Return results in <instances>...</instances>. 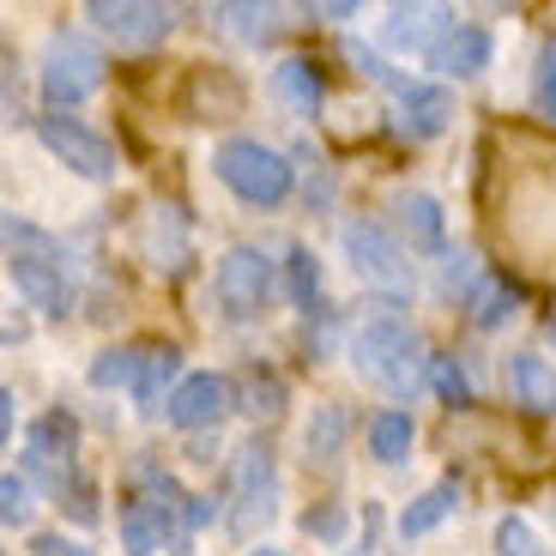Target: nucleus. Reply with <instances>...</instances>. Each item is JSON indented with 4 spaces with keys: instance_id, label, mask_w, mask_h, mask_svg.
I'll return each mask as SVG.
<instances>
[{
    "instance_id": "nucleus-1",
    "label": "nucleus",
    "mask_w": 556,
    "mask_h": 556,
    "mask_svg": "<svg viewBox=\"0 0 556 556\" xmlns=\"http://www.w3.org/2000/svg\"><path fill=\"white\" fill-rule=\"evenodd\" d=\"M351 363H357V376L369 381V388H381L388 400H412L417 388H424V376L435 369L430 345H424V333L417 327H405L400 315H369L351 333Z\"/></svg>"
},
{
    "instance_id": "nucleus-2",
    "label": "nucleus",
    "mask_w": 556,
    "mask_h": 556,
    "mask_svg": "<svg viewBox=\"0 0 556 556\" xmlns=\"http://www.w3.org/2000/svg\"><path fill=\"white\" fill-rule=\"evenodd\" d=\"M7 278H13V291L25 296L30 308H42L49 320H67L73 303H79L61 242L49 237L42 224L18 218V212H7Z\"/></svg>"
},
{
    "instance_id": "nucleus-3",
    "label": "nucleus",
    "mask_w": 556,
    "mask_h": 556,
    "mask_svg": "<svg viewBox=\"0 0 556 556\" xmlns=\"http://www.w3.org/2000/svg\"><path fill=\"white\" fill-rule=\"evenodd\" d=\"M212 169H218V181L230 188V194L242 200V206L254 212H273L291 200L296 188V169L285 152H273V146H261V139L237 134V139H218V152H212Z\"/></svg>"
},
{
    "instance_id": "nucleus-4",
    "label": "nucleus",
    "mask_w": 556,
    "mask_h": 556,
    "mask_svg": "<svg viewBox=\"0 0 556 556\" xmlns=\"http://www.w3.org/2000/svg\"><path fill=\"white\" fill-rule=\"evenodd\" d=\"M351 61H357V67L369 73L376 85H388V98H393V110H400L405 134L435 139V134H447V127H454V91H447V85L412 79V73L388 67V61H381L376 49H363V42H351Z\"/></svg>"
},
{
    "instance_id": "nucleus-5",
    "label": "nucleus",
    "mask_w": 556,
    "mask_h": 556,
    "mask_svg": "<svg viewBox=\"0 0 556 556\" xmlns=\"http://www.w3.org/2000/svg\"><path fill=\"white\" fill-rule=\"evenodd\" d=\"M103 73H110V61H103L98 42L79 37V30H55L49 49H42L37 85H42V98H49V110L61 115V110H79L85 98H98Z\"/></svg>"
},
{
    "instance_id": "nucleus-6",
    "label": "nucleus",
    "mask_w": 556,
    "mask_h": 556,
    "mask_svg": "<svg viewBox=\"0 0 556 556\" xmlns=\"http://www.w3.org/2000/svg\"><path fill=\"white\" fill-rule=\"evenodd\" d=\"M339 249H345L351 273H357L363 285H376L381 296H412V261H405V242L393 237L388 224L345 218L339 224Z\"/></svg>"
},
{
    "instance_id": "nucleus-7",
    "label": "nucleus",
    "mask_w": 556,
    "mask_h": 556,
    "mask_svg": "<svg viewBox=\"0 0 556 556\" xmlns=\"http://www.w3.org/2000/svg\"><path fill=\"white\" fill-rule=\"evenodd\" d=\"M278 291V261H266L261 249H249V242H237V249H224L218 273H212V303H218L224 320H261L266 303H273Z\"/></svg>"
},
{
    "instance_id": "nucleus-8",
    "label": "nucleus",
    "mask_w": 556,
    "mask_h": 556,
    "mask_svg": "<svg viewBox=\"0 0 556 556\" xmlns=\"http://www.w3.org/2000/svg\"><path fill=\"white\" fill-rule=\"evenodd\" d=\"M37 139L42 152L55 157V164H67L73 176L85 181H115V169H122V157H115V146L98 134V127H85L79 115H37Z\"/></svg>"
},
{
    "instance_id": "nucleus-9",
    "label": "nucleus",
    "mask_w": 556,
    "mask_h": 556,
    "mask_svg": "<svg viewBox=\"0 0 556 556\" xmlns=\"http://www.w3.org/2000/svg\"><path fill=\"white\" fill-rule=\"evenodd\" d=\"M278 515V466H273V447L249 442L237 454V478H230V532L249 539L254 527Z\"/></svg>"
},
{
    "instance_id": "nucleus-10",
    "label": "nucleus",
    "mask_w": 556,
    "mask_h": 556,
    "mask_svg": "<svg viewBox=\"0 0 556 556\" xmlns=\"http://www.w3.org/2000/svg\"><path fill=\"white\" fill-rule=\"evenodd\" d=\"M85 18H91L103 37H115L122 49H152V42H164L169 30H176L181 13L164 7V0H91Z\"/></svg>"
},
{
    "instance_id": "nucleus-11",
    "label": "nucleus",
    "mask_w": 556,
    "mask_h": 556,
    "mask_svg": "<svg viewBox=\"0 0 556 556\" xmlns=\"http://www.w3.org/2000/svg\"><path fill=\"white\" fill-rule=\"evenodd\" d=\"M230 405H237V388H230L224 376H212V369H200V376H188L176 393H169L164 417L188 435H206V430H218V417L230 412Z\"/></svg>"
},
{
    "instance_id": "nucleus-12",
    "label": "nucleus",
    "mask_w": 556,
    "mask_h": 556,
    "mask_svg": "<svg viewBox=\"0 0 556 556\" xmlns=\"http://www.w3.org/2000/svg\"><path fill=\"white\" fill-rule=\"evenodd\" d=\"M139 261L152 266V273H181L188 266V254H194V230H188V212L181 206H152L146 218H139Z\"/></svg>"
},
{
    "instance_id": "nucleus-13",
    "label": "nucleus",
    "mask_w": 556,
    "mask_h": 556,
    "mask_svg": "<svg viewBox=\"0 0 556 556\" xmlns=\"http://www.w3.org/2000/svg\"><path fill=\"white\" fill-rule=\"evenodd\" d=\"M181 508H169V502H152V496H134L122 508V544L127 556H157V551H176L181 544Z\"/></svg>"
},
{
    "instance_id": "nucleus-14",
    "label": "nucleus",
    "mask_w": 556,
    "mask_h": 556,
    "mask_svg": "<svg viewBox=\"0 0 556 556\" xmlns=\"http://www.w3.org/2000/svg\"><path fill=\"white\" fill-rule=\"evenodd\" d=\"M490 55H496L490 30H484V25H454V18H447V25L435 30V42L424 49V61H430L435 73H454V79H472V73H484Z\"/></svg>"
},
{
    "instance_id": "nucleus-15",
    "label": "nucleus",
    "mask_w": 556,
    "mask_h": 556,
    "mask_svg": "<svg viewBox=\"0 0 556 556\" xmlns=\"http://www.w3.org/2000/svg\"><path fill=\"white\" fill-rule=\"evenodd\" d=\"M393 212V230H400L405 249H442L447 242V212L435 194H424V188H400V194L388 200Z\"/></svg>"
},
{
    "instance_id": "nucleus-16",
    "label": "nucleus",
    "mask_w": 556,
    "mask_h": 556,
    "mask_svg": "<svg viewBox=\"0 0 556 556\" xmlns=\"http://www.w3.org/2000/svg\"><path fill=\"white\" fill-rule=\"evenodd\" d=\"M266 91H273V98L285 103L291 115H315V110H320V98H327V79H320L315 61L285 55V61L273 67V79H266Z\"/></svg>"
},
{
    "instance_id": "nucleus-17",
    "label": "nucleus",
    "mask_w": 556,
    "mask_h": 556,
    "mask_svg": "<svg viewBox=\"0 0 556 556\" xmlns=\"http://www.w3.org/2000/svg\"><path fill=\"white\" fill-rule=\"evenodd\" d=\"M181 381H188L181 376V351L176 345H152V357H146V369H139V381H134V405L146 417H157Z\"/></svg>"
},
{
    "instance_id": "nucleus-18",
    "label": "nucleus",
    "mask_w": 556,
    "mask_h": 556,
    "mask_svg": "<svg viewBox=\"0 0 556 556\" xmlns=\"http://www.w3.org/2000/svg\"><path fill=\"white\" fill-rule=\"evenodd\" d=\"M447 18H454V13H442V7H393L388 25H381V42H388L393 55H400V49H405V55H424Z\"/></svg>"
},
{
    "instance_id": "nucleus-19",
    "label": "nucleus",
    "mask_w": 556,
    "mask_h": 556,
    "mask_svg": "<svg viewBox=\"0 0 556 556\" xmlns=\"http://www.w3.org/2000/svg\"><path fill=\"white\" fill-rule=\"evenodd\" d=\"M515 308H520V285L502 278V273H484L472 291H466V315H472L478 333H496L502 320H515Z\"/></svg>"
},
{
    "instance_id": "nucleus-20",
    "label": "nucleus",
    "mask_w": 556,
    "mask_h": 556,
    "mask_svg": "<svg viewBox=\"0 0 556 556\" xmlns=\"http://www.w3.org/2000/svg\"><path fill=\"white\" fill-rule=\"evenodd\" d=\"M508 388H515V400L527 405V412H539V417L556 412V369L539 351H520V357L508 363Z\"/></svg>"
},
{
    "instance_id": "nucleus-21",
    "label": "nucleus",
    "mask_w": 556,
    "mask_h": 556,
    "mask_svg": "<svg viewBox=\"0 0 556 556\" xmlns=\"http://www.w3.org/2000/svg\"><path fill=\"white\" fill-rule=\"evenodd\" d=\"M345 435H351L345 405H315V412H308V430H303V459L308 466H339Z\"/></svg>"
},
{
    "instance_id": "nucleus-22",
    "label": "nucleus",
    "mask_w": 556,
    "mask_h": 556,
    "mask_svg": "<svg viewBox=\"0 0 556 556\" xmlns=\"http://www.w3.org/2000/svg\"><path fill=\"white\" fill-rule=\"evenodd\" d=\"M454 508H459V484H454V478H442V484H430L417 502H405L393 527H400V539H424V532H435Z\"/></svg>"
},
{
    "instance_id": "nucleus-23",
    "label": "nucleus",
    "mask_w": 556,
    "mask_h": 556,
    "mask_svg": "<svg viewBox=\"0 0 556 556\" xmlns=\"http://www.w3.org/2000/svg\"><path fill=\"white\" fill-rule=\"evenodd\" d=\"M412 442H417V424L405 405H388V412L369 417V454L381 459V466H405L412 459Z\"/></svg>"
},
{
    "instance_id": "nucleus-24",
    "label": "nucleus",
    "mask_w": 556,
    "mask_h": 556,
    "mask_svg": "<svg viewBox=\"0 0 556 556\" xmlns=\"http://www.w3.org/2000/svg\"><path fill=\"white\" fill-rule=\"evenodd\" d=\"M146 357H152V345H110V351H98V357H91L85 381H91V388H103V393H110V388H127V393H134Z\"/></svg>"
},
{
    "instance_id": "nucleus-25",
    "label": "nucleus",
    "mask_w": 556,
    "mask_h": 556,
    "mask_svg": "<svg viewBox=\"0 0 556 556\" xmlns=\"http://www.w3.org/2000/svg\"><path fill=\"white\" fill-rule=\"evenodd\" d=\"M218 25L230 30V37H242V42H273L278 37V25H285V7H249V0H230V7H218Z\"/></svg>"
},
{
    "instance_id": "nucleus-26",
    "label": "nucleus",
    "mask_w": 556,
    "mask_h": 556,
    "mask_svg": "<svg viewBox=\"0 0 556 556\" xmlns=\"http://www.w3.org/2000/svg\"><path fill=\"white\" fill-rule=\"evenodd\" d=\"M285 285H291V303L303 308V315H315V303H320V261H315V249L296 242V249L285 254Z\"/></svg>"
},
{
    "instance_id": "nucleus-27",
    "label": "nucleus",
    "mask_w": 556,
    "mask_h": 556,
    "mask_svg": "<svg viewBox=\"0 0 556 556\" xmlns=\"http://www.w3.org/2000/svg\"><path fill=\"white\" fill-rule=\"evenodd\" d=\"M237 412H249V417H278V412H285V381L254 369V376L242 381V393H237Z\"/></svg>"
},
{
    "instance_id": "nucleus-28",
    "label": "nucleus",
    "mask_w": 556,
    "mask_h": 556,
    "mask_svg": "<svg viewBox=\"0 0 556 556\" xmlns=\"http://www.w3.org/2000/svg\"><path fill=\"white\" fill-rule=\"evenodd\" d=\"M430 381H435V393H442L454 412H466V405H472V376H466V363H459V357H435Z\"/></svg>"
},
{
    "instance_id": "nucleus-29",
    "label": "nucleus",
    "mask_w": 556,
    "mask_h": 556,
    "mask_svg": "<svg viewBox=\"0 0 556 556\" xmlns=\"http://www.w3.org/2000/svg\"><path fill=\"white\" fill-rule=\"evenodd\" d=\"M30 508H37V484L18 478V472H7L0 478V520H7V527H25Z\"/></svg>"
},
{
    "instance_id": "nucleus-30",
    "label": "nucleus",
    "mask_w": 556,
    "mask_h": 556,
    "mask_svg": "<svg viewBox=\"0 0 556 556\" xmlns=\"http://www.w3.org/2000/svg\"><path fill=\"white\" fill-rule=\"evenodd\" d=\"M496 551H502V556H551V551H544V539H539V532H532L520 515H502V520H496Z\"/></svg>"
},
{
    "instance_id": "nucleus-31",
    "label": "nucleus",
    "mask_w": 556,
    "mask_h": 556,
    "mask_svg": "<svg viewBox=\"0 0 556 556\" xmlns=\"http://www.w3.org/2000/svg\"><path fill=\"white\" fill-rule=\"evenodd\" d=\"M345 527H351V515L339 508V502H320V508H308V515H303V532H308V539H320V544H339V539H345Z\"/></svg>"
},
{
    "instance_id": "nucleus-32",
    "label": "nucleus",
    "mask_w": 556,
    "mask_h": 556,
    "mask_svg": "<svg viewBox=\"0 0 556 556\" xmlns=\"http://www.w3.org/2000/svg\"><path fill=\"white\" fill-rule=\"evenodd\" d=\"M218 515H224V502H218V496H188V508H181V527L200 532V527H212Z\"/></svg>"
},
{
    "instance_id": "nucleus-33",
    "label": "nucleus",
    "mask_w": 556,
    "mask_h": 556,
    "mask_svg": "<svg viewBox=\"0 0 556 556\" xmlns=\"http://www.w3.org/2000/svg\"><path fill=\"white\" fill-rule=\"evenodd\" d=\"M539 110L556 122V49H544V61H539Z\"/></svg>"
},
{
    "instance_id": "nucleus-34",
    "label": "nucleus",
    "mask_w": 556,
    "mask_h": 556,
    "mask_svg": "<svg viewBox=\"0 0 556 556\" xmlns=\"http://www.w3.org/2000/svg\"><path fill=\"white\" fill-rule=\"evenodd\" d=\"M466 278H472V254L466 249L442 254V291H454V285H466Z\"/></svg>"
},
{
    "instance_id": "nucleus-35",
    "label": "nucleus",
    "mask_w": 556,
    "mask_h": 556,
    "mask_svg": "<svg viewBox=\"0 0 556 556\" xmlns=\"http://www.w3.org/2000/svg\"><path fill=\"white\" fill-rule=\"evenodd\" d=\"M37 556H91V551H85L79 539H67V532H42V539H37Z\"/></svg>"
},
{
    "instance_id": "nucleus-36",
    "label": "nucleus",
    "mask_w": 556,
    "mask_h": 556,
    "mask_svg": "<svg viewBox=\"0 0 556 556\" xmlns=\"http://www.w3.org/2000/svg\"><path fill=\"white\" fill-rule=\"evenodd\" d=\"M13 430H18V400L13 388H0V442H13Z\"/></svg>"
},
{
    "instance_id": "nucleus-37",
    "label": "nucleus",
    "mask_w": 556,
    "mask_h": 556,
    "mask_svg": "<svg viewBox=\"0 0 556 556\" xmlns=\"http://www.w3.org/2000/svg\"><path fill=\"white\" fill-rule=\"evenodd\" d=\"M308 18H327V25H345V18H357V7H351V0H333V7H308Z\"/></svg>"
},
{
    "instance_id": "nucleus-38",
    "label": "nucleus",
    "mask_w": 556,
    "mask_h": 556,
    "mask_svg": "<svg viewBox=\"0 0 556 556\" xmlns=\"http://www.w3.org/2000/svg\"><path fill=\"white\" fill-rule=\"evenodd\" d=\"M7 122H18V55H7Z\"/></svg>"
},
{
    "instance_id": "nucleus-39",
    "label": "nucleus",
    "mask_w": 556,
    "mask_h": 556,
    "mask_svg": "<svg viewBox=\"0 0 556 556\" xmlns=\"http://www.w3.org/2000/svg\"><path fill=\"white\" fill-rule=\"evenodd\" d=\"M249 556H285V551H249Z\"/></svg>"
}]
</instances>
